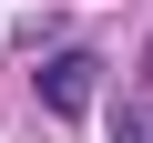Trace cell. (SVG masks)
Wrapping results in <instances>:
<instances>
[{
	"mask_svg": "<svg viewBox=\"0 0 153 143\" xmlns=\"http://www.w3.org/2000/svg\"><path fill=\"white\" fill-rule=\"evenodd\" d=\"M92 92H102V51L71 41V51H51V61H41V112H51V123H82V112H92Z\"/></svg>",
	"mask_w": 153,
	"mask_h": 143,
	"instance_id": "6da1fadb",
	"label": "cell"
},
{
	"mask_svg": "<svg viewBox=\"0 0 153 143\" xmlns=\"http://www.w3.org/2000/svg\"><path fill=\"white\" fill-rule=\"evenodd\" d=\"M112 143H153V92H123V112H112Z\"/></svg>",
	"mask_w": 153,
	"mask_h": 143,
	"instance_id": "7a4b0ae2",
	"label": "cell"
}]
</instances>
